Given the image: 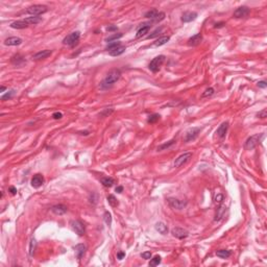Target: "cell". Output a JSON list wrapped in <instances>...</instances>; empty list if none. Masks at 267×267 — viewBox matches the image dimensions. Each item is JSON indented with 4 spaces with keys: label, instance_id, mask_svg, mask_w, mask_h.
<instances>
[{
    "label": "cell",
    "instance_id": "obj_6",
    "mask_svg": "<svg viewBox=\"0 0 267 267\" xmlns=\"http://www.w3.org/2000/svg\"><path fill=\"white\" fill-rule=\"evenodd\" d=\"M47 11H48V7H47L46 5L35 4V5L29 7L28 9H26V13L31 16H38V15H42V14L46 13Z\"/></svg>",
    "mask_w": 267,
    "mask_h": 267
},
{
    "label": "cell",
    "instance_id": "obj_17",
    "mask_svg": "<svg viewBox=\"0 0 267 267\" xmlns=\"http://www.w3.org/2000/svg\"><path fill=\"white\" fill-rule=\"evenodd\" d=\"M22 39L19 37H11L7 38V40L4 41V45L7 46H18V45L22 44Z\"/></svg>",
    "mask_w": 267,
    "mask_h": 267
},
{
    "label": "cell",
    "instance_id": "obj_41",
    "mask_svg": "<svg viewBox=\"0 0 267 267\" xmlns=\"http://www.w3.org/2000/svg\"><path fill=\"white\" fill-rule=\"evenodd\" d=\"M222 200H223V195L221 194V193H218L214 198V201L217 205H220L221 203H222Z\"/></svg>",
    "mask_w": 267,
    "mask_h": 267
},
{
    "label": "cell",
    "instance_id": "obj_45",
    "mask_svg": "<svg viewBox=\"0 0 267 267\" xmlns=\"http://www.w3.org/2000/svg\"><path fill=\"white\" fill-rule=\"evenodd\" d=\"M258 117L259 118H262V119H264V118L267 117V112L266 110H262L261 112L258 113Z\"/></svg>",
    "mask_w": 267,
    "mask_h": 267
},
{
    "label": "cell",
    "instance_id": "obj_26",
    "mask_svg": "<svg viewBox=\"0 0 267 267\" xmlns=\"http://www.w3.org/2000/svg\"><path fill=\"white\" fill-rule=\"evenodd\" d=\"M24 62H25V60L20 54L15 55V56H13V59H12V63H13L14 65H16V66H20V65H22Z\"/></svg>",
    "mask_w": 267,
    "mask_h": 267
},
{
    "label": "cell",
    "instance_id": "obj_47",
    "mask_svg": "<svg viewBox=\"0 0 267 267\" xmlns=\"http://www.w3.org/2000/svg\"><path fill=\"white\" fill-rule=\"evenodd\" d=\"M258 87H259V88L265 89V88H266V87H267L266 82H265V80H261V82H258Z\"/></svg>",
    "mask_w": 267,
    "mask_h": 267
},
{
    "label": "cell",
    "instance_id": "obj_38",
    "mask_svg": "<svg viewBox=\"0 0 267 267\" xmlns=\"http://www.w3.org/2000/svg\"><path fill=\"white\" fill-rule=\"evenodd\" d=\"M215 93L214 89L213 88H208L207 90L205 91V92L203 93V95H201V97L203 98H205V97H210V96H212L213 94Z\"/></svg>",
    "mask_w": 267,
    "mask_h": 267
},
{
    "label": "cell",
    "instance_id": "obj_46",
    "mask_svg": "<svg viewBox=\"0 0 267 267\" xmlns=\"http://www.w3.org/2000/svg\"><path fill=\"white\" fill-rule=\"evenodd\" d=\"M141 257L143 259H145V260H148V259L151 258V253H150V252H145V253H143V254L141 255Z\"/></svg>",
    "mask_w": 267,
    "mask_h": 267
},
{
    "label": "cell",
    "instance_id": "obj_32",
    "mask_svg": "<svg viewBox=\"0 0 267 267\" xmlns=\"http://www.w3.org/2000/svg\"><path fill=\"white\" fill-rule=\"evenodd\" d=\"M216 255H217V257H219V258L226 259L231 256V252L230 250H220L216 253Z\"/></svg>",
    "mask_w": 267,
    "mask_h": 267
},
{
    "label": "cell",
    "instance_id": "obj_9",
    "mask_svg": "<svg viewBox=\"0 0 267 267\" xmlns=\"http://www.w3.org/2000/svg\"><path fill=\"white\" fill-rule=\"evenodd\" d=\"M192 157V153L191 152H185L183 155H181L179 158H177L174 161V167L179 168L181 166H183L184 164H186L188 161L190 160V158Z\"/></svg>",
    "mask_w": 267,
    "mask_h": 267
},
{
    "label": "cell",
    "instance_id": "obj_7",
    "mask_svg": "<svg viewBox=\"0 0 267 267\" xmlns=\"http://www.w3.org/2000/svg\"><path fill=\"white\" fill-rule=\"evenodd\" d=\"M70 225H71V227H72V230L77 235H80V236H84L85 233H86L85 225L82 224L80 220H72L70 222Z\"/></svg>",
    "mask_w": 267,
    "mask_h": 267
},
{
    "label": "cell",
    "instance_id": "obj_14",
    "mask_svg": "<svg viewBox=\"0 0 267 267\" xmlns=\"http://www.w3.org/2000/svg\"><path fill=\"white\" fill-rule=\"evenodd\" d=\"M43 184H44V177H43V175L40 174V173L35 174L33 179H31V186H33V188H40Z\"/></svg>",
    "mask_w": 267,
    "mask_h": 267
},
{
    "label": "cell",
    "instance_id": "obj_11",
    "mask_svg": "<svg viewBox=\"0 0 267 267\" xmlns=\"http://www.w3.org/2000/svg\"><path fill=\"white\" fill-rule=\"evenodd\" d=\"M171 234L177 239H185L189 236V232L182 229V227H174V229H172Z\"/></svg>",
    "mask_w": 267,
    "mask_h": 267
},
{
    "label": "cell",
    "instance_id": "obj_18",
    "mask_svg": "<svg viewBox=\"0 0 267 267\" xmlns=\"http://www.w3.org/2000/svg\"><path fill=\"white\" fill-rule=\"evenodd\" d=\"M227 128H229V122H223V123H221L220 126L217 128L216 134H217V136L220 138V139H222V138L225 137L226 132H227Z\"/></svg>",
    "mask_w": 267,
    "mask_h": 267
},
{
    "label": "cell",
    "instance_id": "obj_27",
    "mask_svg": "<svg viewBox=\"0 0 267 267\" xmlns=\"http://www.w3.org/2000/svg\"><path fill=\"white\" fill-rule=\"evenodd\" d=\"M224 212H225V207H223V205H218V209H217V213H216V217H215V221H218L220 220L221 218L223 217V215H224Z\"/></svg>",
    "mask_w": 267,
    "mask_h": 267
},
{
    "label": "cell",
    "instance_id": "obj_42",
    "mask_svg": "<svg viewBox=\"0 0 267 267\" xmlns=\"http://www.w3.org/2000/svg\"><path fill=\"white\" fill-rule=\"evenodd\" d=\"M35 244H37V242H35V239H31L30 247H29V255H30V256L33 255V252H35Z\"/></svg>",
    "mask_w": 267,
    "mask_h": 267
},
{
    "label": "cell",
    "instance_id": "obj_39",
    "mask_svg": "<svg viewBox=\"0 0 267 267\" xmlns=\"http://www.w3.org/2000/svg\"><path fill=\"white\" fill-rule=\"evenodd\" d=\"M97 200H98V195L95 192L91 193L90 196H89V201L91 203H93V205H95V203H97Z\"/></svg>",
    "mask_w": 267,
    "mask_h": 267
},
{
    "label": "cell",
    "instance_id": "obj_30",
    "mask_svg": "<svg viewBox=\"0 0 267 267\" xmlns=\"http://www.w3.org/2000/svg\"><path fill=\"white\" fill-rule=\"evenodd\" d=\"M174 143H175V140L174 139L170 140V141L167 142V143H164V144H162V145H160L159 147L157 148V149H158V151H161V150H165V149H167V148L171 147V146H172Z\"/></svg>",
    "mask_w": 267,
    "mask_h": 267
},
{
    "label": "cell",
    "instance_id": "obj_36",
    "mask_svg": "<svg viewBox=\"0 0 267 267\" xmlns=\"http://www.w3.org/2000/svg\"><path fill=\"white\" fill-rule=\"evenodd\" d=\"M103 220H104V222H106L108 225H111V223H112V215H111L110 212H108V211H106V212H104V214H103Z\"/></svg>",
    "mask_w": 267,
    "mask_h": 267
},
{
    "label": "cell",
    "instance_id": "obj_28",
    "mask_svg": "<svg viewBox=\"0 0 267 267\" xmlns=\"http://www.w3.org/2000/svg\"><path fill=\"white\" fill-rule=\"evenodd\" d=\"M169 40H170V38L168 37V35H164V37H161V38H159V39H158V40L155 42V46L159 47V46H162V45H165Z\"/></svg>",
    "mask_w": 267,
    "mask_h": 267
},
{
    "label": "cell",
    "instance_id": "obj_1",
    "mask_svg": "<svg viewBox=\"0 0 267 267\" xmlns=\"http://www.w3.org/2000/svg\"><path fill=\"white\" fill-rule=\"evenodd\" d=\"M121 76V72H120L119 69H113L110 72L106 74V77L102 80L101 84H100V87L103 90H106V89L112 88L114 85H115L116 82H118V80Z\"/></svg>",
    "mask_w": 267,
    "mask_h": 267
},
{
    "label": "cell",
    "instance_id": "obj_3",
    "mask_svg": "<svg viewBox=\"0 0 267 267\" xmlns=\"http://www.w3.org/2000/svg\"><path fill=\"white\" fill-rule=\"evenodd\" d=\"M80 31H73V33H69L64 40H63V44L70 47H74L78 43V41H80Z\"/></svg>",
    "mask_w": 267,
    "mask_h": 267
},
{
    "label": "cell",
    "instance_id": "obj_48",
    "mask_svg": "<svg viewBox=\"0 0 267 267\" xmlns=\"http://www.w3.org/2000/svg\"><path fill=\"white\" fill-rule=\"evenodd\" d=\"M124 257H125V253H123V252H118L117 258L119 259V260H122V259H123Z\"/></svg>",
    "mask_w": 267,
    "mask_h": 267
},
{
    "label": "cell",
    "instance_id": "obj_13",
    "mask_svg": "<svg viewBox=\"0 0 267 267\" xmlns=\"http://www.w3.org/2000/svg\"><path fill=\"white\" fill-rule=\"evenodd\" d=\"M150 28H151V24H150V23H142V24L138 27L136 37L137 38L143 37V35H145L146 33H148V31L150 30Z\"/></svg>",
    "mask_w": 267,
    "mask_h": 267
},
{
    "label": "cell",
    "instance_id": "obj_33",
    "mask_svg": "<svg viewBox=\"0 0 267 267\" xmlns=\"http://www.w3.org/2000/svg\"><path fill=\"white\" fill-rule=\"evenodd\" d=\"M106 199H108V203H110L111 205H112V207H117L118 205V200L117 199H116V197L114 196V195L113 194H110L109 195L108 197H106Z\"/></svg>",
    "mask_w": 267,
    "mask_h": 267
},
{
    "label": "cell",
    "instance_id": "obj_22",
    "mask_svg": "<svg viewBox=\"0 0 267 267\" xmlns=\"http://www.w3.org/2000/svg\"><path fill=\"white\" fill-rule=\"evenodd\" d=\"M27 26H28V24L25 22V20H18L11 23V27L14 29H23V28H26Z\"/></svg>",
    "mask_w": 267,
    "mask_h": 267
},
{
    "label": "cell",
    "instance_id": "obj_40",
    "mask_svg": "<svg viewBox=\"0 0 267 267\" xmlns=\"http://www.w3.org/2000/svg\"><path fill=\"white\" fill-rule=\"evenodd\" d=\"M120 45H121V43H120V42H118V41H116V42L109 43L108 47H106V50H109V51H110V50H112V49L116 48V47L120 46Z\"/></svg>",
    "mask_w": 267,
    "mask_h": 267
},
{
    "label": "cell",
    "instance_id": "obj_10",
    "mask_svg": "<svg viewBox=\"0 0 267 267\" xmlns=\"http://www.w3.org/2000/svg\"><path fill=\"white\" fill-rule=\"evenodd\" d=\"M167 200H168L169 205L172 208V209L182 210V209H184V208L186 207L185 201H182V200H179V199H177V198H173V197H171V198H168Z\"/></svg>",
    "mask_w": 267,
    "mask_h": 267
},
{
    "label": "cell",
    "instance_id": "obj_16",
    "mask_svg": "<svg viewBox=\"0 0 267 267\" xmlns=\"http://www.w3.org/2000/svg\"><path fill=\"white\" fill-rule=\"evenodd\" d=\"M51 211H52L55 215H63L68 211V208H67L65 205L60 203V205H52V207H51Z\"/></svg>",
    "mask_w": 267,
    "mask_h": 267
},
{
    "label": "cell",
    "instance_id": "obj_44",
    "mask_svg": "<svg viewBox=\"0 0 267 267\" xmlns=\"http://www.w3.org/2000/svg\"><path fill=\"white\" fill-rule=\"evenodd\" d=\"M63 117V114L61 112H55L52 114V118L55 120H58V119H61V118Z\"/></svg>",
    "mask_w": 267,
    "mask_h": 267
},
{
    "label": "cell",
    "instance_id": "obj_49",
    "mask_svg": "<svg viewBox=\"0 0 267 267\" xmlns=\"http://www.w3.org/2000/svg\"><path fill=\"white\" fill-rule=\"evenodd\" d=\"M9 191L11 192V194H13V195H15L16 193H17V189H16L15 187H9Z\"/></svg>",
    "mask_w": 267,
    "mask_h": 267
},
{
    "label": "cell",
    "instance_id": "obj_52",
    "mask_svg": "<svg viewBox=\"0 0 267 267\" xmlns=\"http://www.w3.org/2000/svg\"><path fill=\"white\" fill-rule=\"evenodd\" d=\"M122 191H123V187H122V186H118V187L116 188V192L117 193H121Z\"/></svg>",
    "mask_w": 267,
    "mask_h": 267
},
{
    "label": "cell",
    "instance_id": "obj_29",
    "mask_svg": "<svg viewBox=\"0 0 267 267\" xmlns=\"http://www.w3.org/2000/svg\"><path fill=\"white\" fill-rule=\"evenodd\" d=\"M100 182H101V184L104 186V187H112L113 184L115 183V181H114V179H112V177H102L101 179H100Z\"/></svg>",
    "mask_w": 267,
    "mask_h": 267
},
{
    "label": "cell",
    "instance_id": "obj_5",
    "mask_svg": "<svg viewBox=\"0 0 267 267\" xmlns=\"http://www.w3.org/2000/svg\"><path fill=\"white\" fill-rule=\"evenodd\" d=\"M262 138H263V134H257V135H254V136H252V137H250L246 140V142H245V144H244L245 149H247V150L254 149V148L260 143Z\"/></svg>",
    "mask_w": 267,
    "mask_h": 267
},
{
    "label": "cell",
    "instance_id": "obj_2",
    "mask_svg": "<svg viewBox=\"0 0 267 267\" xmlns=\"http://www.w3.org/2000/svg\"><path fill=\"white\" fill-rule=\"evenodd\" d=\"M165 61H166L165 55H158V56H156L155 59H152V61L150 62L148 68H149V70L151 71V72H153V73L158 72V71L161 69L162 65L164 64Z\"/></svg>",
    "mask_w": 267,
    "mask_h": 267
},
{
    "label": "cell",
    "instance_id": "obj_50",
    "mask_svg": "<svg viewBox=\"0 0 267 267\" xmlns=\"http://www.w3.org/2000/svg\"><path fill=\"white\" fill-rule=\"evenodd\" d=\"M223 25H225L224 22H219V23H216V24L214 25L215 28H220V27H223Z\"/></svg>",
    "mask_w": 267,
    "mask_h": 267
},
{
    "label": "cell",
    "instance_id": "obj_4",
    "mask_svg": "<svg viewBox=\"0 0 267 267\" xmlns=\"http://www.w3.org/2000/svg\"><path fill=\"white\" fill-rule=\"evenodd\" d=\"M145 18L150 19L152 22H160V21L165 19V13L159 12L158 9H150L147 13H145Z\"/></svg>",
    "mask_w": 267,
    "mask_h": 267
},
{
    "label": "cell",
    "instance_id": "obj_31",
    "mask_svg": "<svg viewBox=\"0 0 267 267\" xmlns=\"http://www.w3.org/2000/svg\"><path fill=\"white\" fill-rule=\"evenodd\" d=\"M122 33H114V35H110V37H108L106 39V41L108 43H112V42H114V41H117L118 39H120V38H122Z\"/></svg>",
    "mask_w": 267,
    "mask_h": 267
},
{
    "label": "cell",
    "instance_id": "obj_20",
    "mask_svg": "<svg viewBox=\"0 0 267 267\" xmlns=\"http://www.w3.org/2000/svg\"><path fill=\"white\" fill-rule=\"evenodd\" d=\"M52 53L51 50H42V51H39L37 52L35 55L33 56V60L35 61H39V60H44V59H47L48 56H50V54Z\"/></svg>",
    "mask_w": 267,
    "mask_h": 267
},
{
    "label": "cell",
    "instance_id": "obj_34",
    "mask_svg": "<svg viewBox=\"0 0 267 267\" xmlns=\"http://www.w3.org/2000/svg\"><path fill=\"white\" fill-rule=\"evenodd\" d=\"M160 118H161V116H160L159 114H152V115H150L149 117H148L147 122L148 123H156L157 121H159Z\"/></svg>",
    "mask_w": 267,
    "mask_h": 267
},
{
    "label": "cell",
    "instance_id": "obj_25",
    "mask_svg": "<svg viewBox=\"0 0 267 267\" xmlns=\"http://www.w3.org/2000/svg\"><path fill=\"white\" fill-rule=\"evenodd\" d=\"M24 20L28 25H35L42 21V18L38 17V16H31V17H28V18H26V19H24Z\"/></svg>",
    "mask_w": 267,
    "mask_h": 267
},
{
    "label": "cell",
    "instance_id": "obj_21",
    "mask_svg": "<svg viewBox=\"0 0 267 267\" xmlns=\"http://www.w3.org/2000/svg\"><path fill=\"white\" fill-rule=\"evenodd\" d=\"M85 253H86V246L84 244H77L75 246V255L78 260H80L84 257Z\"/></svg>",
    "mask_w": 267,
    "mask_h": 267
},
{
    "label": "cell",
    "instance_id": "obj_51",
    "mask_svg": "<svg viewBox=\"0 0 267 267\" xmlns=\"http://www.w3.org/2000/svg\"><path fill=\"white\" fill-rule=\"evenodd\" d=\"M106 30L108 31H116L117 30V26H109V27H106Z\"/></svg>",
    "mask_w": 267,
    "mask_h": 267
},
{
    "label": "cell",
    "instance_id": "obj_35",
    "mask_svg": "<svg viewBox=\"0 0 267 267\" xmlns=\"http://www.w3.org/2000/svg\"><path fill=\"white\" fill-rule=\"evenodd\" d=\"M16 91L15 90H11L9 92H7V94L2 95V97H1V100H3V101H5V100H9L11 99V98H13V96L15 95Z\"/></svg>",
    "mask_w": 267,
    "mask_h": 267
},
{
    "label": "cell",
    "instance_id": "obj_12",
    "mask_svg": "<svg viewBox=\"0 0 267 267\" xmlns=\"http://www.w3.org/2000/svg\"><path fill=\"white\" fill-rule=\"evenodd\" d=\"M250 9L247 7H240L234 12V17L235 18H246L250 15Z\"/></svg>",
    "mask_w": 267,
    "mask_h": 267
},
{
    "label": "cell",
    "instance_id": "obj_43",
    "mask_svg": "<svg viewBox=\"0 0 267 267\" xmlns=\"http://www.w3.org/2000/svg\"><path fill=\"white\" fill-rule=\"evenodd\" d=\"M161 31H162V28H157L155 31H153V33H151V35H147V39H153V38L158 37V35H159L160 33H161Z\"/></svg>",
    "mask_w": 267,
    "mask_h": 267
},
{
    "label": "cell",
    "instance_id": "obj_24",
    "mask_svg": "<svg viewBox=\"0 0 267 267\" xmlns=\"http://www.w3.org/2000/svg\"><path fill=\"white\" fill-rule=\"evenodd\" d=\"M125 51V47L122 46V45H120V46L116 47V48L112 49V50L109 51V54L112 55V56H118V55L122 54V53Z\"/></svg>",
    "mask_w": 267,
    "mask_h": 267
},
{
    "label": "cell",
    "instance_id": "obj_23",
    "mask_svg": "<svg viewBox=\"0 0 267 267\" xmlns=\"http://www.w3.org/2000/svg\"><path fill=\"white\" fill-rule=\"evenodd\" d=\"M155 227H156V230H157L158 232H159L160 234H162V235H166L168 233V226L164 222L156 223Z\"/></svg>",
    "mask_w": 267,
    "mask_h": 267
},
{
    "label": "cell",
    "instance_id": "obj_15",
    "mask_svg": "<svg viewBox=\"0 0 267 267\" xmlns=\"http://www.w3.org/2000/svg\"><path fill=\"white\" fill-rule=\"evenodd\" d=\"M201 41H203V35L201 33H196V35H194L193 37H191L188 40V45L189 46H198L199 44L201 43Z\"/></svg>",
    "mask_w": 267,
    "mask_h": 267
},
{
    "label": "cell",
    "instance_id": "obj_53",
    "mask_svg": "<svg viewBox=\"0 0 267 267\" xmlns=\"http://www.w3.org/2000/svg\"><path fill=\"white\" fill-rule=\"evenodd\" d=\"M5 90H7V88H5L4 86H1V87H0V92H1V93H3Z\"/></svg>",
    "mask_w": 267,
    "mask_h": 267
},
{
    "label": "cell",
    "instance_id": "obj_37",
    "mask_svg": "<svg viewBox=\"0 0 267 267\" xmlns=\"http://www.w3.org/2000/svg\"><path fill=\"white\" fill-rule=\"evenodd\" d=\"M160 263H161V257L156 256V257H153L151 260H150L149 265L150 266H157V265H159Z\"/></svg>",
    "mask_w": 267,
    "mask_h": 267
},
{
    "label": "cell",
    "instance_id": "obj_19",
    "mask_svg": "<svg viewBox=\"0 0 267 267\" xmlns=\"http://www.w3.org/2000/svg\"><path fill=\"white\" fill-rule=\"evenodd\" d=\"M197 18V13L195 12H186L182 16V21L183 22H191Z\"/></svg>",
    "mask_w": 267,
    "mask_h": 267
},
{
    "label": "cell",
    "instance_id": "obj_54",
    "mask_svg": "<svg viewBox=\"0 0 267 267\" xmlns=\"http://www.w3.org/2000/svg\"><path fill=\"white\" fill-rule=\"evenodd\" d=\"M80 135H88V132H80Z\"/></svg>",
    "mask_w": 267,
    "mask_h": 267
},
{
    "label": "cell",
    "instance_id": "obj_8",
    "mask_svg": "<svg viewBox=\"0 0 267 267\" xmlns=\"http://www.w3.org/2000/svg\"><path fill=\"white\" fill-rule=\"evenodd\" d=\"M199 132H200V128L199 127H192L186 132L185 136V142H191L194 141L197 137H198Z\"/></svg>",
    "mask_w": 267,
    "mask_h": 267
}]
</instances>
